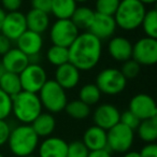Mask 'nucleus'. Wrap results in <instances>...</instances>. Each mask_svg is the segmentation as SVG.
Here are the masks:
<instances>
[{
    "label": "nucleus",
    "mask_w": 157,
    "mask_h": 157,
    "mask_svg": "<svg viewBox=\"0 0 157 157\" xmlns=\"http://www.w3.org/2000/svg\"><path fill=\"white\" fill-rule=\"evenodd\" d=\"M128 110L132 112L140 121L157 117V107L154 98L144 93L135 95L129 100Z\"/></svg>",
    "instance_id": "f8f14e48"
},
{
    "label": "nucleus",
    "mask_w": 157,
    "mask_h": 157,
    "mask_svg": "<svg viewBox=\"0 0 157 157\" xmlns=\"http://www.w3.org/2000/svg\"><path fill=\"white\" fill-rule=\"evenodd\" d=\"M22 90L38 94L48 80L46 70L39 63H29L28 66L18 74Z\"/></svg>",
    "instance_id": "1a4fd4ad"
},
{
    "label": "nucleus",
    "mask_w": 157,
    "mask_h": 157,
    "mask_svg": "<svg viewBox=\"0 0 157 157\" xmlns=\"http://www.w3.org/2000/svg\"><path fill=\"white\" fill-rule=\"evenodd\" d=\"M135 139V130L118 123L107 130V148L111 153L123 154L131 150Z\"/></svg>",
    "instance_id": "0eeeda50"
},
{
    "label": "nucleus",
    "mask_w": 157,
    "mask_h": 157,
    "mask_svg": "<svg viewBox=\"0 0 157 157\" xmlns=\"http://www.w3.org/2000/svg\"><path fill=\"white\" fill-rule=\"evenodd\" d=\"M131 58L140 66H154L157 63V39L140 38L132 43Z\"/></svg>",
    "instance_id": "9d476101"
},
{
    "label": "nucleus",
    "mask_w": 157,
    "mask_h": 157,
    "mask_svg": "<svg viewBox=\"0 0 157 157\" xmlns=\"http://www.w3.org/2000/svg\"><path fill=\"white\" fill-rule=\"evenodd\" d=\"M0 90H2L6 94L13 97L22 90L20 76L17 73L2 71L0 74Z\"/></svg>",
    "instance_id": "a878e982"
},
{
    "label": "nucleus",
    "mask_w": 157,
    "mask_h": 157,
    "mask_svg": "<svg viewBox=\"0 0 157 157\" xmlns=\"http://www.w3.org/2000/svg\"><path fill=\"white\" fill-rule=\"evenodd\" d=\"M53 80L65 90H73L81 81V71L71 63H66L56 67Z\"/></svg>",
    "instance_id": "dca6fc26"
},
{
    "label": "nucleus",
    "mask_w": 157,
    "mask_h": 157,
    "mask_svg": "<svg viewBox=\"0 0 157 157\" xmlns=\"http://www.w3.org/2000/svg\"><path fill=\"white\" fill-rule=\"evenodd\" d=\"M1 66L3 71L20 74L28 66L29 58L17 48H11L5 55L1 56Z\"/></svg>",
    "instance_id": "6ab92c4d"
},
{
    "label": "nucleus",
    "mask_w": 157,
    "mask_h": 157,
    "mask_svg": "<svg viewBox=\"0 0 157 157\" xmlns=\"http://www.w3.org/2000/svg\"><path fill=\"white\" fill-rule=\"evenodd\" d=\"M135 131L144 143H154L157 140V117L143 120Z\"/></svg>",
    "instance_id": "393cba45"
},
{
    "label": "nucleus",
    "mask_w": 157,
    "mask_h": 157,
    "mask_svg": "<svg viewBox=\"0 0 157 157\" xmlns=\"http://www.w3.org/2000/svg\"><path fill=\"white\" fill-rule=\"evenodd\" d=\"M139 153L141 157H157V144L155 142L145 143Z\"/></svg>",
    "instance_id": "58836bf2"
},
{
    "label": "nucleus",
    "mask_w": 157,
    "mask_h": 157,
    "mask_svg": "<svg viewBox=\"0 0 157 157\" xmlns=\"http://www.w3.org/2000/svg\"><path fill=\"white\" fill-rule=\"evenodd\" d=\"M117 26L113 16L105 15V14L95 13L94 20L90 24L87 31L97 37L101 41L109 40L115 33Z\"/></svg>",
    "instance_id": "2eb2a0df"
},
{
    "label": "nucleus",
    "mask_w": 157,
    "mask_h": 157,
    "mask_svg": "<svg viewBox=\"0 0 157 157\" xmlns=\"http://www.w3.org/2000/svg\"><path fill=\"white\" fill-rule=\"evenodd\" d=\"M25 157H38V156L35 154H33V155H28V156H25Z\"/></svg>",
    "instance_id": "de8ad7c7"
},
{
    "label": "nucleus",
    "mask_w": 157,
    "mask_h": 157,
    "mask_svg": "<svg viewBox=\"0 0 157 157\" xmlns=\"http://www.w3.org/2000/svg\"><path fill=\"white\" fill-rule=\"evenodd\" d=\"M121 111L114 105L109 102L100 103L93 112V122L94 125L109 130L113 126L120 123Z\"/></svg>",
    "instance_id": "ddd939ff"
},
{
    "label": "nucleus",
    "mask_w": 157,
    "mask_h": 157,
    "mask_svg": "<svg viewBox=\"0 0 157 157\" xmlns=\"http://www.w3.org/2000/svg\"><path fill=\"white\" fill-rule=\"evenodd\" d=\"M74 1H75L76 3H81V5H82V3H85V2H87L88 0H74Z\"/></svg>",
    "instance_id": "a18cd8bd"
},
{
    "label": "nucleus",
    "mask_w": 157,
    "mask_h": 157,
    "mask_svg": "<svg viewBox=\"0 0 157 157\" xmlns=\"http://www.w3.org/2000/svg\"><path fill=\"white\" fill-rule=\"evenodd\" d=\"M95 13V10L87 6H78L70 20L78 27V30L87 31L94 20Z\"/></svg>",
    "instance_id": "5701e85b"
},
{
    "label": "nucleus",
    "mask_w": 157,
    "mask_h": 157,
    "mask_svg": "<svg viewBox=\"0 0 157 157\" xmlns=\"http://www.w3.org/2000/svg\"><path fill=\"white\" fill-rule=\"evenodd\" d=\"M121 72L123 73V75L128 80H132V78H136L138 75L140 74V71H141V66L135 61L132 58L128 59V60L122 63V66H121Z\"/></svg>",
    "instance_id": "2f4dec72"
},
{
    "label": "nucleus",
    "mask_w": 157,
    "mask_h": 157,
    "mask_svg": "<svg viewBox=\"0 0 157 157\" xmlns=\"http://www.w3.org/2000/svg\"><path fill=\"white\" fill-rule=\"evenodd\" d=\"M26 30L27 24L24 13H22L21 11H15L8 12L6 14L2 27L0 30V33L3 36H6L12 42H15Z\"/></svg>",
    "instance_id": "4468645a"
},
{
    "label": "nucleus",
    "mask_w": 157,
    "mask_h": 157,
    "mask_svg": "<svg viewBox=\"0 0 157 157\" xmlns=\"http://www.w3.org/2000/svg\"><path fill=\"white\" fill-rule=\"evenodd\" d=\"M82 142L90 152L107 148V130L96 125L87 127L83 133Z\"/></svg>",
    "instance_id": "aec40b11"
},
{
    "label": "nucleus",
    "mask_w": 157,
    "mask_h": 157,
    "mask_svg": "<svg viewBox=\"0 0 157 157\" xmlns=\"http://www.w3.org/2000/svg\"><path fill=\"white\" fill-rule=\"evenodd\" d=\"M87 157H113V155L108 148H103L99 151H92L88 153Z\"/></svg>",
    "instance_id": "a19ab883"
},
{
    "label": "nucleus",
    "mask_w": 157,
    "mask_h": 157,
    "mask_svg": "<svg viewBox=\"0 0 157 157\" xmlns=\"http://www.w3.org/2000/svg\"><path fill=\"white\" fill-rule=\"evenodd\" d=\"M23 6V0H1V8L6 12L20 11Z\"/></svg>",
    "instance_id": "e433bc0d"
},
{
    "label": "nucleus",
    "mask_w": 157,
    "mask_h": 157,
    "mask_svg": "<svg viewBox=\"0 0 157 157\" xmlns=\"http://www.w3.org/2000/svg\"><path fill=\"white\" fill-rule=\"evenodd\" d=\"M66 113L68 116H70L73 120H85L92 114L90 107L81 101L80 99H74V100L68 101L65 107Z\"/></svg>",
    "instance_id": "bb28decb"
},
{
    "label": "nucleus",
    "mask_w": 157,
    "mask_h": 157,
    "mask_svg": "<svg viewBox=\"0 0 157 157\" xmlns=\"http://www.w3.org/2000/svg\"><path fill=\"white\" fill-rule=\"evenodd\" d=\"M31 127L39 138H48L52 136L56 128V118L54 114L48 112H42L33 123Z\"/></svg>",
    "instance_id": "4be33fe9"
},
{
    "label": "nucleus",
    "mask_w": 157,
    "mask_h": 157,
    "mask_svg": "<svg viewBox=\"0 0 157 157\" xmlns=\"http://www.w3.org/2000/svg\"><path fill=\"white\" fill-rule=\"evenodd\" d=\"M101 92L95 83H86L78 90V99L90 107L96 105L101 99Z\"/></svg>",
    "instance_id": "cd10ccee"
},
{
    "label": "nucleus",
    "mask_w": 157,
    "mask_h": 157,
    "mask_svg": "<svg viewBox=\"0 0 157 157\" xmlns=\"http://www.w3.org/2000/svg\"><path fill=\"white\" fill-rule=\"evenodd\" d=\"M95 84L101 94L107 96H116L125 90L127 78L123 75L120 69L113 67L102 69L95 78Z\"/></svg>",
    "instance_id": "423d86ee"
},
{
    "label": "nucleus",
    "mask_w": 157,
    "mask_h": 157,
    "mask_svg": "<svg viewBox=\"0 0 157 157\" xmlns=\"http://www.w3.org/2000/svg\"><path fill=\"white\" fill-rule=\"evenodd\" d=\"M76 7L74 0H52L51 14L56 20H70Z\"/></svg>",
    "instance_id": "b1692460"
},
{
    "label": "nucleus",
    "mask_w": 157,
    "mask_h": 157,
    "mask_svg": "<svg viewBox=\"0 0 157 157\" xmlns=\"http://www.w3.org/2000/svg\"><path fill=\"white\" fill-rule=\"evenodd\" d=\"M12 115V97L0 90V120H8Z\"/></svg>",
    "instance_id": "72a5a7b5"
},
{
    "label": "nucleus",
    "mask_w": 157,
    "mask_h": 157,
    "mask_svg": "<svg viewBox=\"0 0 157 157\" xmlns=\"http://www.w3.org/2000/svg\"><path fill=\"white\" fill-rule=\"evenodd\" d=\"M43 112L38 94L21 90L12 97V114L20 124L30 125Z\"/></svg>",
    "instance_id": "7ed1b4c3"
},
{
    "label": "nucleus",
    "mask_w": 157,
    "mask_h": 157,
    "mask_svg": "<svg viewBox=\"0 0 157 157\" xmlns=\"http://www.w3.org/2000/svg\"><path fill=\"white\" fill-rule=\"evenodd\" d=\"M102 41L90 33H80L68 48L69 63L80 71H90L99 63L102 56Z\"/></svg>",
    "instance_id": "f257e3e1"
},
{
    "label": "nucleus",
    "mask_w": 157,
    "mask_h": 157,
    "mask_svg": "<svg viewBox=\"0 0 157 157\" xmlns=\"http://www.w3.org/2000/svg\"><path fill=\"white\" fill-rule=\"evenodd\" d=\"M11 48H13L12 46V41L0 33V56L5 55Z\"/></svg>",
    "instance_id": "ea45409f"
},
{
    "label": "nucleus",
    "mask_w": 157,
    "mask_h": 157,
    "mask_svg": "<svg viewBox=\"0 0 157 157\" xmlns=\"http://www.w3.org/2000/svg\"><path fill=\"white\" fill-rule=\"evenodd\" d=\"M42 108L52 114L60 113L68 102L67 90H65L54 80H48L38 93Z\"/></svg>",
    "instance_id": "39448f33"
},
{
    "label": "nucleus",
    "mask_w": 157,
    "mask_h": 157,
    "mask_svg": "<svg viewBox=\"0 0 157 157\" xmlns=\"http://www.w3.org/2000/svg\"><path fill=\"white\" fill-rule=\"evenodd\" d=\"M2 71H3V69H2V66H1V63H0V74L2 73Z\"/></svg>",
    "instance_id": "49530a36"
},
{
    "label": "nucleus",
    "mask_w": 157,
    "mask_h": 157,
    "mask_svg": "<svg viewBox=\"0 0 157 157\" xmlns=\"http://www.w3.org/2000/svg\"><path fill=\"white\" fill-rule=\"evenodd\" d=\"M140 122H141V121H140L132 112L129 111V110H126V111H124L123 113L121 112L120 123L123 125H125V126L129 127V128L132 129V130H136V129H137V127L139 126Z\"/></svg>",
    "instance_id": "f704fd0d"
},
{
    "label": "nucleus",
    "mask_w": 157,
    "mask_h": 157,
    "mask_svg": "<svg viewBox=\"0 0 157 157\" xmlns=\"http://www.w3.org/2000/svg\"><path fill=\"white\" fill-rule=\"evenodd\" d=\"M11 129V125L7 120H0V147L7 144Z\"/></svg>",
    "instance_id": "c9c22d12"
},
{
    "label": "nucleus",
    "mask_w": 157,
    "mask_h": 157,
    "mask_svg": "<svg viewBox=\"0 0 157 157\" xmlns=\"http://www.w3.org/2000/svg\"><path fill=\"white\" fill-rule=\"evenodd\" d=\"M6 14H7V12H6L2 8L0 7V30H1V27H2L3 21H5V17H6Z\"/></svg>",
    "instance_id": "37998d69"
},
{
    "label": "nucleus",
    "mask_w": 157,
    "mask_h": 157,
    "mask_svg": "<svg viewBox=\"0 0 157 157\" xmlns=\"http://www.w3.org/2000/svg\"><path fill=\"white\" fill-rule=\"evenodd\" d=\"M31 9L39 10V11L51 13L52 8V0H31Z\"/></svg>",
    "instance_id": "4c0bfd02"
},
{
    "label": "nucleus",
    "mask_w": 157,
    "mask_h": 157,
    "mask_svg": "<svg viewBox=\"0 0 157 157\" xmlns=\"http://www.w3.org/2000/svg\"><path fill=\"white\" fill-rule=\"evenodd\" d=\"M120 2L121 0H96L95 1V12L113 16L120 6Z\"/></svg>",
    "instance_id": "7c9ffc66"
},
{
    "label": "nucleus",
    "mask_w": 157,
    "mask_h": 157,
    "mask_svg": "<svg viewBox=\"0 0 157 157\" xmlns=\"http://www.w3.org/2000/svg\"><path fill=\"white\" fill-rule=\"evenodd\" d=\"M25 17H26V24L28 30L42 35L50 28L51 17L48 13L36 9H30L25 14Z\"/></svg>",
    "instance_id": "412c9836"
},
{
    "label": "nucleus",
    "mask_w": 157,
    "mask_h": 157,
    "mask_svg": "<svg viewBox=\"0 0 157 157\" xmlns=\"http://www.w3.org/2000/svg\"><path fill=\"white\" fill-rule=\"evenodd\" d=\"M68 142L60 137L50 136L44 138L38 145V157H66Z\"/></svg>",
    "instance_id": "a211bd4d"
},
{
    "label": "nucleus",
    "mask_w": 157,
    "mask_h": 157,
    "mask_svg": "<svg viewBox=\"0 0 157 157\" xmlns=\"http://www.w3.org/2000/svg\"><path fill=\"white\" fill-rule=\"evenodd\" d=\"M146 11V7L139 0H121L113 17L117 28L124 31H133L141 26Z\"/></svg>",
    "instance_id": "20e7f679"
},
{
    "label": "nucleus",
    "mask_w": 157,
    "mask_h": 157,
    "mask_svg": "<svg viewBox=\"0 0 157 157\" xmlns=\"http://www.w3.org/2000/svg\"><path fill=\"white\" fill-rule=\"evenodd\" d=\"M80 33L71 20H56L50 25L48 37L54 45L69 48Z\"/></svg>",
    "instance_id": "6e6552de"
},
{
    "label": "nucleus",
    "mask_w": 157,
    "mask_h": 157,
    "mask_svg": "<svg viewBox=\"0 0 157 157\" xmlns=\"http://www.w3.org/2000/svg\"><path fill=\"white\" fill-rule=\"evenodd\" d=\"M107 50L113 60L124 63L132 56V42L123 36H113L108 41Z\"/></svg>",
    "instance_id": "f3484780"
},
{
    "label": "nucleus",
    "mask_w": 157,
    "mask_h": 157,
    "mask_svg": "<svg viewBox=\"0 0 157 157\" xmlns=\"http://www.w3.org/2000/svg\"><path fill=\"white\" fill-rule=\"evenodd\" d=\"M140 2L141 3H143L144 6H152V5H155L156 3V1L157 0H139Z\"/></svg>",
    "instance_id": "c03bdc74"
},
{
    "label": "nucleus",
    "mask_w": 157,
    "mask_h": 157,
    "mask_svg": "<svg viewBox=\"0 0 157 157\" xmlns=\"http://www.w3.org/2000/svg\"><path fill=\"white\" fill-rule=\"evenodd\" d=\"M123 157H141V156H140V153L138 151L129 150L127 152L123 153Z\"/></svg>",
    "instance_id": "79ce46f5"
},
{
    "label": "nucleus",
    "mask_w": 157,
    "mask_h": 157,
    "mask_svg": "<svg viewBox=\"0 0 157 157\" xmlns=\"http://www.w3.org/2000/svg\"><path fill=\"white\" fill-rule=\"evenodd\" d=\"M88 148L84 145L82 141H72L71 143H68V150L66 157H87Z\"/></svg>",
    "instance_id": "473e14b6"
},
{
    "label": "nucleus",
    "mask_w": 157,
    "mask_h": 157,
    "mask_svg": "<svg viewBox=\"0 0 157 157\" xmlns=\"http://www.w3.org/2000/svg\"><path fill=\"white\" fill-rule=\"evenodd\" d=\"M46 60L54 67H59L66 63H69V51L68 48L59 45H52L46 51Z\"/></svg>",
    "instance_id": "c85d7f7f"
},
{
    "label": "nucleus",
    "mask_w": 157,
    "mask_h": 157,
    "mask_svg": "<svg viewBox=\"0 0 157 157\" xmlns=\"http://www.w3.org/2000/svg\"><path fill=\"white\" fill-rule=\"evenodd\" d=\"M0 157H6V156H5V155H3V154H2V153L0 152Z\"/></svg>",
    "instance_id": "09e8293b"
},
{
    "label": "nucleus",
    "mask_w": 157,
    "mask_h": 157,
    "mask_svg": "<svg viewBox=\"0 0 157 157\" xmlns=\"http://www.w3.org/2000/svg\"><path fill=\"white\" fill-rule=\"evenodd\" d=\"M145 37L157 39V11L156 9H151L146 11L141 26Z\"/></svg>",
    "instance_id": "c756f323"
},
{
    "label": "nucleus",
    "mask_w": 157,
    "mask_h": 157,
    "mask_svg": "<svg viewBox=\"0 0 157 157\" xmlns=\"http://www.w3.org/2000/svg\"><path fill=\"white\" fill-rule=\"evenodd\" d=\"M40 138L35 132L31 125L20 124L13 127L8 139V147L15 157H25L35 154Z\"/></svg>",
    "instance_id": "f03ea898"
},
{
    "label": "nucleus",
    "mask_w": 157,
    "mask_h": 157,
    "mask_svg": "<svg viewBox=\"0 0 157 157\" xmlns=\"http://www.w3.org/2000/svg\"><path fill=\"white\" fill-rule=\"evenodd\" d=\"M15 42L16 48L28 56L30 63H38L44 45V39L41 33L27 29Z\"/></svg>",
    "instance_id": "9b49d317"
}]
</instances>
